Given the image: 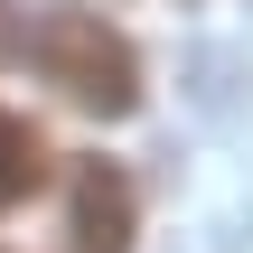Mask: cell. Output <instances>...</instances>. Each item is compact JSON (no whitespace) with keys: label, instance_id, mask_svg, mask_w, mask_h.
I'll list each match as a JSON object with an SVG mask.
<instances>
[{"label":"cell","instance_id":"cell-1","mask_svg":"<svg viewBox=\"0 0 253 253\" xmlns=\"http://www.w3.org/2000/svg\"><path fill=\"white\" fill-rule=\"evenodd\" d=\"M19 56H28L66 103H84V113H103V122H122V113L141 103V56H131V38H122L103 9H38V19H19Z\"/></svg>","mask_w":253,"mask_h":253},{"label":"cell","instance_id":"cell-2","mask_svg":"<svg viewBox=\"0 0 253 253\" xmlns=\"http://www.w3.org/2000/svg\"><path fill=\"white\" fill-rule=\"evenodd\" d=\"M75 253H131V178L113 160H75Z\"/></svg>","mask_w":253,"mask_h":253},{"label":"cell","instance_id":"cell-3","mask_svg":"<svg viewBox=\"0 0 253 253\" xmlns=\"http://www.w3.org/2000/svg\"><path fill=\"white\" fill-rule=\"evenodd\" d=\"M38 178H47V141H38V122L0 113V216H9V207H28V197H38Z\"/></svg>","mask_w":253,"mask_h":253},{"label":"cell","instance_id":"cell-4","mask_svg":"<svg viewBox=\"0 0 253 253\" xmlns=\"http://www.w3.org/2000/svg\"><path fill=\"white\" fill-rule=\"evenodd\" d=\"M0 9H9V0H0ZM0 56H19V28H9V19H0Z\"/></svg>","mask_w":253,"mask_h":253}]
</instances>
